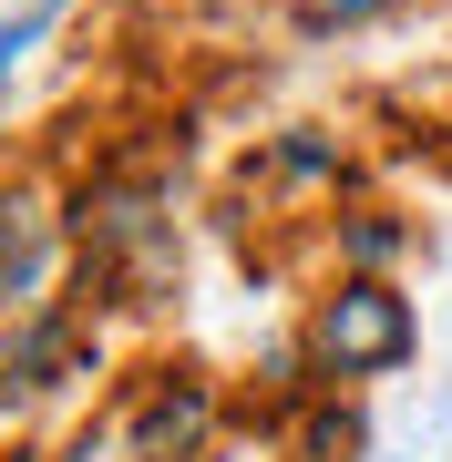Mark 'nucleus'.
<instances>
[{
    "label": "nucleus",
    "instance_id": "1",
    "mask_svg": "<svg viewBox=\"0 0 452 462\" xmlns=\"http://www.w3.org/2000/svg\"><path fill=\"white\" fill-rule=\"evenodd\" d=\"M401 349H411V309L391 288L360 278V288H339L329 309H318V360L329 370H391Z\"/></svg>",
    "mask_w": 452,
    "mask_h": 462
}]
</instances>
